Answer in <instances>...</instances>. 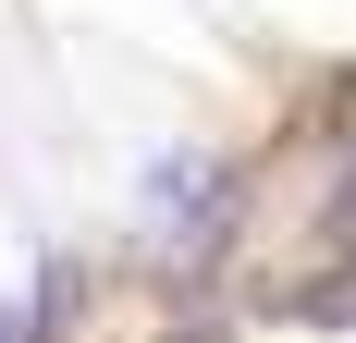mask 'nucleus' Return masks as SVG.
Instances as JSON below:
<instances>
[{"label":"nucleus","mask_w":356,"mask_h":343,"mask_svg":"<svg viewBox=\"0 0 356 343\" xmlns=\"http://www.w3.org/2000/svg\"><path fill=\"white\" fill-rule=\"evenodd\" d=\"M147 221H160V245H172V258H209V245L246 221V184H234V172H209V160H172V172H147Z\"/></svg>","instance_id":"f257e3e1"}]
</instances>
